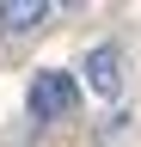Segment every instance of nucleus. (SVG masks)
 <instances>
[{
    "mask_svg": "<svg viewBox=\"0 0 141 147\" xmlns=\"http://www.w3.org/2000/svg\"><path fill=\"white\" fill-rule=\"evenodd\" d=\"M74 80H67V74H55V67H43L37 80H31V92H25V104H31V117L37 123H55V117H67V110H74Z\"/></svg>",
    "mask_w": 141,
    "mask_h": 147,
    "instance_id": "obj_1",
    "label": "nucleus"
},
{
    "mask_svg": "<svg viewBox=\"0 0 141 147\" xmlns=\"http://www.w3.org/2000/svg\"><path fill=\"white\" fill-rule=\"evenodd\" d=\"M86 86H92L98 92V98H117V92H123V49L117 43H98L92 55H86Z\"/></svg>",
    "mask_w": 141,
    "mask_h": 147,
    "instance_id": "obj_2",
    "label": "nucleus"
},
{
    "mask_svg": "<svg viewBox=\"0 0 141 147\" xmlns=\"http://www.w3.org/2000/svg\"><path fill=\"white\" fill-rule=\"evenodd\" d=\"M49 12H55L49 0H0V31H31V25H43Z\"/></svg>",
    "mask_w": 141,
    "mask_h": 147,
    "instance_id": "obj_3",
    "label": "nucleus"
}]
</instances>
